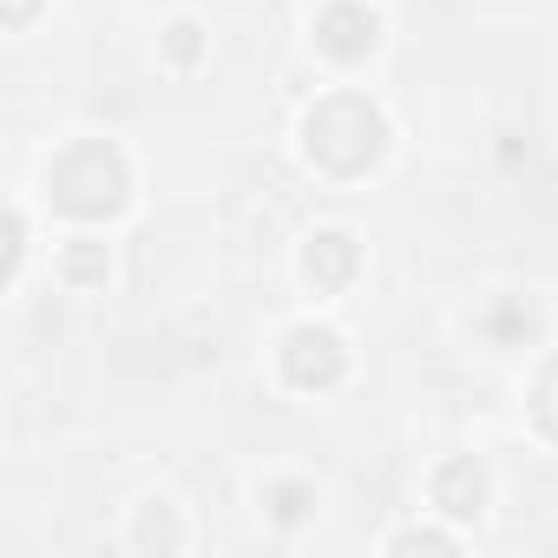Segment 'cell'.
Returning <instances> with one entry per match:
<instances>
[{"label":"cell","instance_id":"obj_1","mask_svg":"<svg viewBox=\"0 0 558 558\" xmlns=\"http://www.w3.org/2000/svg\"><path fill=\"white\" fill-rule=\"evenodd\" d=\"M381 138H388L381 112L368 99H355V93H336V99H323L310 112V158L323 171H342V178L368 171L381 158Z\"/></svg>","mask_w":558,"mask_h":558},{"label":"cell","instance_id":"obj_2","mask_svg":"<svg viewBox=\"0 0 558 558\" xmlns=\"http://www.w3.org/2000/svg\"><path fill=\"white\" fill-rule=\"evenodd\" d=\"M47 184H53V204L73 210V217H106V210L125 204V165H119V151L99 145V138L60 151L53 171H47Z\"/></svg>","mask_w":558,"mask_h":558},{"label":"cell","instance_id":"obj_3","mask_svg":"<svg viewBox=\"0 0 558 558\" xmlns=\"http://www.w3.org/2000/svg\"><path fill=\"white\" fill-rule=\"evenodd\" d=\"M342 368H349V355H342V336L336 329H296L290 349H283V375L296 388H336Z\"/></svg>","mask_w":558,"mask_h":558},{"label":"cell","instance_id":"obj_4","mask_svg":"<svg viewBox=\"0 0 558 558\" xmlns=\"http://www.w3.org/2000/svg\"><path fill=\"white\" fill-rule=\"evenodd\" d=\"M375 14L368 8H355V0H336V8H323V21H316V47L329 53V60H362L368 47H375Z\"/></svg>","mask_w":558,"mask_h":558},{"label":"cell","instance_id":"obj_5","mask_svg":"<svg viewBox=\"0 0 558 558\" xmlns=\"http://www.w3.org/2000/svg\"><path fill=\"white\" fill-rule=\"evenodd\" d=\"M480 499H486V480H480V466H473V460H447V466L434 473V506H440V512L473 519V512H480Z\"/></svg>","mask_w":558,"mask_h":558},{"label":"cell","instance_id":"obj_6","mask_svg":"<svg viewBox=\"0 0 558 558\" xmlns=\"http://www.w3.org/2000/svg\"><path fill=\"white\" fill-rule=\"evenodd\" d=\"M349 276H355V236L349 230H323L310 243V283L316 290H342Z\"/></svg>","mask_w":558,"mask_h":558},{"label":"cell","instance_id":"obj_7","mask_svg":"<svg viewBox=\"0 0 558 558\" xmlns=\"http://www.w3.org/2000/svg\"><path fill=\"white\" fill-rule=\"evenodd\" d=\"M532 414H538V427L558 440V355L538 368V381H532Z\"/></svg>","mask_w":558,"mask_h":558},{"label":"cell","instance_id":"obj_8","mask_svg":"<svg viewBox=\"0 0 558 558\" xmlns=\"http://www.w3.org/2000/svg\"><path fill=\"white\" fill-rule=\"evenodd\" d=\"M66 269H73V276H99L106 263H99V250H66Z\"/></svg>","mask_w":558,"mask_h":558},{"label":"cell","instance_id":"obj_9","mask_svg":"<svg viewBox=\"0 0 558 558\" xmlns=\"http://www.w3.org/2000/svg\"><path fill=\"white\" fill-rule=\"evenodd\" d=\"M276 519H303V486H283V493H276Z\"/></svg>","mask_w":558,"mask_h":558},{"label":"cell","instance_id":"obj_10","mask_svg":"<svg viewBox=\"0 0 558 558\" xmlns=\"http://www.w3.org/2000/svg\"><path fill=\"white\" fill-rule=\"evenodd\" d=\"M171 34H178V40H171V53H178V60H191V53H197V40H191V34H197V27H191V21H178V27H171Z\"/></svg>","mask_w":558,"mask_h":558}]
</instances>
